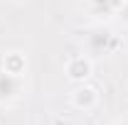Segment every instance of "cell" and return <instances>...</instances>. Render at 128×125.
<instances>
[{
	"label": "cell",
	"mask_w": 128,
	"mask_h": 125,
	"mask_svg": "<svg viewBox=\"0 0 128 125\" xmlns=\"http://www.w3.org/2000/svg\"><path fill=\"white\" fill-rule=\"evenodd\" d=\"M106 42H108V34H101V32H96V34H91V47H94L96 52L106 49Z\"/></svg>",
	"instance_id": "obj_6"
},
{
	"label": "cell",
	"mask_w": 128,
	"mask_h": 125,
	"mask_svg": "<svg viewBox=\"0 0 128 125\" xmlns=\"http://www.w3.org/2000/svg\"><path fill=\"white\" fill-rule=\"evenodd\" d=\"M25 93V76H15L0 69V106L12 103Z\"/></svg>",
	"instance_id": "obj_1"
},
{
	"label": "cell",
	"mask_w": 128,
	"mask_h": 125,
	"mask_svg": "<svg viewBox=\"0 0 128 125\" xmlns=\"http://www.w3.org/2000/svg\"><path fill=\"white\" fill-rule=\"evenodd\" d=\"M98 103V91H96L94 86H86V83H81L74 88V93H72V106L79 110H91Z\"/></svg>",
	"instance_id": "obj_3"
},
{
	"label": "cell",
	"mask_w": 128,
	"mask_h": 125,
	"mask_svg": "<svg viewBox=\"0 0 128 125\" xmlns=\"http://www.w3.org/2000/svg\"><path fill=\"white\" fill-rule=\"evenodd\" d=\"M2 71L15 74V76H25V71H27V59H25V54H20V52H8V54L2 57Z\"/></svg>",
	"instance_id": "obj_4"
},
{
	"label": "cell",
	"mask_w": 128,
	"mask_h": 125,
	"mask_svg": "<svg viewBox=\"0 0 128 125\" xmlns=\"http://www.w3.org/2000/svg\"><path fill=\"white\" fill-rule=\"evenodd\" d=\"M116 125H128V118H123V120H118Z\"/></svg>",
	"instance_id": "obj_8"
},
{
	"label": "cell",
	"mask_w": 128,
	"mask_h": 125,
	"mask_svg": "<svg viewBox=\"0 0 128 125\" xmlns=\"http://www.w3.org/2000/svg\"><path fill=\"white\" fill-rule=\"evenodd\" d=\"M86 2H89V7L94 10L96 15H101V12L116 15V12H118V7H121L126 0H86Z\"/></svg>",
	"instance_id": "obj_5"
},
{
	"label": "cell",
	"mask_w": 128,
	"mask_h": 125,
	"mask_svg": "<svg viewBox=\"0 0 128 125\" xmlns=\"http://www.w3.org/2000/svg\"><path fill=\"white\" fill-rule=\"evenodd\" d=\"M91 69H94V64L89 57H72L66 66H64V74L69 81H76V83H84L86 78L91 76Z\"/></svg>",
	"instance_id": "obj_2"
},
{
	"label": "cell",
	"mask_w": 128,
	"mask_h": 125,
	"mask_svg": "<svg viewBox=\"0 0 128 125\" xmlns=\"http://www.w3.org/2000/svg\"><path fill=\"white\" fill-rule=\"evenodd\" d=\"M116 17H118L121 22H126V25H128V0L123 2V5H121V7H118V12H116Z\"/></svg>",
	"instance_id": "obj_7"
}]
</instances>
